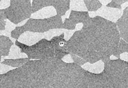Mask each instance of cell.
Returning a JSON list of instances; mask_svg holds the SVG:
<instances>
[{
    "label": "cell",
    "mask_w": 128,
    "mask_h": 88,
    "mask_svg": "<svg viewBox=\"0 0 128 88\" xmlns=\"http://www.w3.org/2000/svg\"><path fill=\"white\" fill-rule=\"evenodd\" d=\"M10 70H12L11 67L6 66V65L3 64L2 63L0 64V74L6 73L7 72L10 71Z\"/></svg>",
    "instance_id": "cell-31"
},
{
    "label": "cell",
    "mask_w": 128,
    "mask_h": 88,
    "mask_svg": "<svg viewBox=\"0 0 128 88\" xmlns=\"http://www.w3.org/2000/svg\"><path fill=\"white\" fill-rule=\"evenodd\" d=\"M24 32H25V31H24L22 26H16L13 30H12L11 32L10 36L13 39H15L16 40H17Z\"/></svg>",
    "instance_id": "cell-24"
},
{
    "label": "cell",
    "mask_w": 128,
    "mask_h": 88,
    "mask_svg": "<svg viewBox=\"0 0 128 88\" xmlns=\"http://www.w3.org/2000/svg\"><path fill=\"white\" fill-rule=\"evenodd\" d=\"M8 56H9V58H14V59H15V58H18V59L25 58L26 55L24 53H22L21 51H20V49L14 44L11 48L10 54Z\"/></svg>",
    "instance_id": "cell-22"
},
{
    "label": "cell",
    "mask_w": 128,
    "mask_h": 88,
    "mask_svg": "<svg viewBox=\"0 0 128 88\" xmlns=\"http://www.w3.org/2000/svg\"><path fill=\"white\" fill-rule=\"evenodd\" d=\"M116 23L120 37L128 43V6L124 9L122 15Z\"/></svg>",
    "instance_id": "cell-11"
},
{
    "label": "cell",
    "mask_w": 128,
    "mask_h": 88,
    "mask_svg": "<svg viewBox=\"0 0 128 88\" xmlns=\"http://www.w3.org/2000/svg\"><path fill=\"white\" fill-rule=\"evenodd\" d=\"M84 71L74 62L62 61L52 74L46 88H75Z\"/></svg>",
    "instance_id": "cell-3"
},
{
    "label": "cell",
    "mask_w": 128,
    "mask_h": 88,
    "mask_svg": "<svg viewBox=\"0 0 128 88\" xmlns=\"http://www.w3.org/2000/svg\"><path fill=\"white\" fill-rule=\"evenodd\" d=\"M30 59L28 57L25 58H20V59H4L2 64L6 66H10L11 67H15V68H17V67H20V66H23L25 64V63L29 61Z\"/></svg>",
    "instance_id": "cell-19"
},
{
    "label": "cell",
    "mask_w": 128,
    "mask_h": 88,
    "mask_svg": "<svg viewBox=\"0 0 128 88\" xmlns=\"http://www.w3.org/2000/svg\"></svg>",
    "instance_id": "cell-39"
},
{
    "label": "cell",
    "mask_w": 128,
    "mask_h": 88,
    "mask_svg": "<svg viewBox=\"0 0 128 88\" xmlns=\"http://www.w3.org/2000/svg\"><path fill=\"white\" fill-rule=\"evenodd\" d=\"M70 55L72 57V60H73V62H74V64H76L81 66V67L83 66V65L87 63V62L84 61V60H83V59H82V58L80 57L77 56V55H74V54H71V53H70Z\"/></svg>",
    "instance_id": "cell-27"
},
{
    "label": "cell",
    "mask_w": 128,
    "mask_h": 88,
    "mask_svg": "<svg viewBox=\"0 0 128 88\" xmlns=\"http://www.w3.org/2000/svg\"><path fill=\"white\" fill-rule=\"evenodd\" d=\"M83 69L84 70L92 72V73H95V74H98L104 71V63L102 61H100L96 63L90 64L86 63L83 65Z\"/></svg>",
    "instance_id": "cell-17"
},
{
    "label": "cell",
    "mask_w": 128,
    "mask_h": 88,
    "mask_svg": "<svg viewBox=\"0 0 128 88\" xmlns=\"http://www.w3.org/2000/svg\"><path fill=\"white\" fill-rule=\"evenodd\" d=\"M90 18L89 13L88 11H71L68 18L72 21V23L76 25L78 23H84Z\"/></svg>",
    "instance_id": "cell-13"
},
{
    "label": "cell",
    "mask_w": 128,
    "mask_h": 88,
    "mask_svg": "<svg viewBox=\"0 0 128 88\" xmlns=\"http://www.w3.org/2000/svg\"><path fill=\"white\" fill-rule=\"evenodd\" d=\"M16 45L22 53H24L30 59L40 60L54 57V50L50 40L43 38L34 45L28 46L24 43L15 40Z\"/></svg>",
    "instance_id": "cell-6"
},
{
    "label": "cell",
    "mask_w": 128,
    "mask_h": 88,
    "mask_svg": "<svg viewBox=\"0 0 128 88\" xmlns=\"http://www.w3.org/2000/svg\"><path fill=\"white\" fill-rule=\"evenodd\" d=\"M54 47V57L57 59L62 60V58L70 53L68 51L67 40L64 38V33H62L60 36L54 37L50 40Z\"/></svg>",
    "instance_id": "cell-9"
},
{
    "label": "cell",
    "mask_w": 128,
    "mask_h": 88,
    "mask_svg": "<svg viewBox=\"0 0 128 88\" xmlns=\"http://www.w3.org/2000/svg\"><path fill=\"white\" fill-rule=\"evenodd\" d=\"M61 61L55 57L30 60L20 67L0 74V88H46Z\"/></svg>",
    "instance_id": "cell-2"
},
{
    "label": "cell",
    "mask_w": 128,
    "mask_h": 88,
    "mask_svg": "<svg viewBox=\"0 0 128 88\" xmlns=\"http://www.w3.org/2000/svg\"><path fill=\"white\" fill-rule=\"evenodd\" d=\"M64 32L65 30H64L62 29H53V30H50L44 33V38L48 40H50L54 37L60 36L62 33H64Z\"/></svg>",
    "instance_id": "cell-23"
},
{
    "label": "cell",
    "mask_w": 128,
    "mask_h": 88,
    "mask_svg": "<svg viewBox=\"0 0 128 88\" xmlns=\"http://www.w3.org/2000/svg\"><path fill=\"white\" fill-rule=\"evenodd\" d=\"M86 9L90 12H96L102 6V3L98 0H84Z\"/></svg>",
    "instance_id": "cell-20"
},
{
    "label": "cell",
    "mask_w": 128,
    "mask_h": 88,
    "mask_svg": "<svg viewBox=\"0 0 128 88\" xmlns=\"http://www.w3.org/2000/svg\"><path fill=\"white\" fill-rule=\"evenodd\" d=\"M62 61H64V62H65L66 63H73V60H72V57H71V55H70V54H68V55L64 57L62 59Z\"/></svg>",
    "instance_id": "cell-33"
},
{
    "label": "cell",
    "mask_w": 128,
    "mask_h": 88,
    "mask_svg": "<svg viewBox=\"0 0 128 88\" xmlns=\"http://www.w3.org/2000/svg\"><path fill=\"white\" fill-rule=\"evenodd\" d=\"M120 39L116 23L96 16L90 18L80 30L74 32L67 41L68 51L87 63L100 61L105 63L111 56L120 59L118 53Z\"/></svg>",
    "instance_id": "cell-1"
},
{
    "label": "cell",
    "mask_w": 128,
    "mask_h": 88,
    "mask_svg": "<svg viewBox=\"0 0 128 88\" xmlns=\"http://www.w3.org/2000/svg\"><path fill=\"white\" fill-rule=\"evenodd\" d=\"M70 8L72 11H86V8L83 0H72L70 1Z\"/></svg>",
    "instance_id": "cell-21"
},
{
    "label": "cell",
    "mask_w": 128,
    "mask_h": 88,
    "mask_svg": "<svg viewBox=\"0 0 128 88\" xmlns=\"http://www.w3.org/2000/svg\"><path fill=\"white\" fill-rule=\"evenodd\" d=\"M120 59L128 62V52H124L120 55Z\"/></svg>",
    "instance_id": "cell-35"
},
{
    "label": "cell",
    "mask_w": 128,
    "mask_h": 88,
    "mask_svg": "<svg viewBox=\"0 0 128 88\" xmlns=\"http://www.w3.org/2000/svg\"><path fill=\"white\" fill-rule=\"evenodd\" d=\"M52 7L59 16H64L70 9V0H53Z\"/></svg>",
    "instance_id": "cell-15"
},
{
    "label": "cell",
    "mask_w": 128,
    "mask_h": 88,
    "mask_svg": "<svg viewBox=\"0 0 128 88\" xmlns=\"http://www.w3.org/2000/svg\"><path fill=\"white\" fill-rule=\"evenodd\" d=\"M76 27V25H74L73 23L72 22V21L68 18H65L64 21L63 23H62V29H64L66 30H74V29Z\"/></svg>",
    "instance_id": "cell-26"
},
{
    "label": "cell",
    "mask_w": 128,
    "mask_h": 88,
    "mask_svg": "<svg viewBox=\"0 0 128 88\" xmlns=\"http://www.w3.org/2000/svg\"><path fill=\"white\" fill-rule=\"evenodd\" d=\"M64 33V38L68 41L69 39H70V37L73 35L74 32L70 30H65Z\"/></svg>",
    "instance_id": "cell-34"
},
{
    "label": "cell",
    "mask_w": 128,
    "mask_h": 88,
    "mask_svg": "<svg viewBox=\"0 0 128 88\" xmlns=\"http://www.w3.org/2000/svg\"><path fill=\"white\" fill-rule=\"evenodd\" d=\"M0 2H1V0H0Z\"/></svg>",
    "instance_id": "cell-38"
},
{
    "label": "cell",
    "mask_w": 128,
    "mask_h": 88,
    "mask_svg": "<svg viewBox=\"0 0 128 88\" xmlns=\"http://www.w3.org/2000/svg\"><path fill=\"white\" fill-rule=\"evenodd\" d=\"M128 52V43L123 39H120L119 41V47H118V55L120 56V54H123L124 52Z\"/></svg>",
    "instance_id": "cell-25"
},
{
    "label": "cell",
    "mask_w": 128,
    "mask_h": 88,
    "mask_svg": "<svg viewBox=\"0 0 128 88\" xmlns=\"http://www.w3.org/2000/svg\"><path fill=\"white\" fill-rule=\"evenodd\" d=\"M14 43L8 37L0 35V54L2 57H7L9 55L12 47Z\"/></svg>",
    "instance_id": "cell-14"
},
{
    "label": "cell",
    "mask_w": 128,
    "mask_h": 88,
    "mask_svg": "<svg viewBox=\"0 0 128 88\" xmlns=\"http://www.w3.org/2000/svg\"><path fill=\"white\" fill-rule=\"evenodd\" d=\"M44 38V33L25 32L18 38V42L25 45L30 46Z\"/></svg>",
    "instance_id": "cell-12"
},
{
    "label": "cell",
    "mask_w": 128,
    "mask_h": 88,
    "mask_svg": "<svg viewBox=\"0 0 128 88\" xmlns=\"http://www.w3.org/2000/svg\"><path fill=\"white\" fill-rule=\"evenodd\" d=\"M56 11L52 6L46 7L42 8L40 10L33 13L31 18L33 19H45L52 17L56 15Z\"/></svg>",
    "instance_id": "cell-16"
},
{
    "label": "cell",
    "mask_w": 128,
    "mask_h": 88,
    "mask_svg": "<svg viewBox=\"0 0 128 88\" xmlns=\"http://www.w3.org/2000/svg\"><path fill=\"white\" fill-rule=\"evenodd\" d=\"M6 22V18L4 14L2 13H0V32L5 30Z\"/></svg>",
    "instance_id": "cell-28"
},
{
    "label": "cell",
    "mask_w": 128,
    "mask_h": 88,
    "mask_svg": "<svg viewBox=\"0 0 128 88\" xmlns=\"http://www.w3.org/2000/svg\"><path fill=\"white\" fill-rule=\"evenodd\" d=\"M1 61H2V55L0 54V64H1Z\"/></svg>",
    "instance_id": "cell-37"
},
{
    "label": "cell",
    "mask_w": 128,
    "mask_h": 88,
    "mask_svg": "<svg viewBox=\"0 0 128 88\" xmlns=\"http://www.w3.org/2000/svg\"><path fill=\"white\" fill-rule=\"evenodd\" d=\"M106 6L108 7V8H114V9H122L121 5H120V4L117 2V0H112V1H111L108 4L106 5Z\"/></svg>",
    "instance_id": "cell-29"
},
{
    "label": "cell",
    "mask_w": 128,
    "mask_h": 88,
    "mask_svg": "<svg viewBox=\"0 0 128 88\" xmlns=\"http://www.w3.org/2000/svg\"><path fill=\"white\" fill-rule=\"evenodd\" d=\"M75 88H104L103 73H92L86 71Z\"/></svg>",
    "instance_id": "cell-8"
},
{
    "label": "cell",
    "mask_w": 128,
    "mask_h": 88,
    "mask_svg": "<svg viewBox=\"0 0 128 88\" xmlns=\"http://www.w3.org/2000/svg\"><path fill=\"white\" fill-rule=\"evenodd\" d=\"M15 28V25H14L13 23H12V22H10V21H6V30H7V32H6V34L7 35H10V33L11 32L12 30H13Z\"/></svg>",
    "instance_id": "cell-30"
},
{
    "label": "cell",
    "mask_w": 128,
    "mask_h": 88,
    "mask_svg": "<svg viewBox=\"0 0 128 88\" xmlns=\"http://www.w3.org/2000/svg\"><path fill=\"white\" fill-rule=\"evenodd\" d=\"M103 72L107 88H128V62L120 59L104 63Z\"/></svg>",
    "instance_id": "cell-4"
},
{
    "label": "cell",
    "mask_w": 128,
    "mask_h": 88,
    "mask_svg": "<svg viewBox=\"0 0 128 88\" xmlns=\"http://www.w3.org/2000/svg\"><path fill=\"white\" fill-rule=\"evenodd\" d=\"M30 0H10V5L6 9H0V13L4 14L6 20L14 25L31 17L32 3Z\"/></svg>",
    "instance_id": "cell-5"
},
{
    "label": "cell",
    "mask_w": 128,
    "mask_h": 88,
    "mask_svg": "<svg viewBox=\"0 0 128 88\" xmlns=\"http://www.w3.org/2000/svg\"><path fill=\"white\" fill-rule=\"evenodd\" d=\"M53 0H33L32 3V14L42 8L52 6Z\"/></svg>",
    "instance_id": "cell-18"
},
{
    "label": "cell",
    "mask_w": 128,
    "mask_h": 88,
    "mask_svg": "<svg viewBox=\"0 0 128 88\" xmlns=\"http://www.w3.org/2000/svg\"><path fill=\"white\" fill-rule=\"evenodd\" d=\"M122 9H114L107 7L106 6H102L100 9L95 12V16H98L108 21L116 23L117 21L122 15Z\"/></svg>",
    "instance_id": "cell-10"
},
{
    "label": "cell",
    "mask_w": 128,
    "mask_h": 88,
    "mask_svg": "<svg viewBox=\"0 0 128 88\" xmlns=\"http://www.w3.org/2000/svg\"><path fill=\"white\" fill-rule=\"evenodd\" d=\"M10 5V1H1L0 2V9H6Z\"/></svg>",
    "instance_id": "cell-32"
},
{
    "label": "cell",
    "mask_w": 128,
    "mask_h": 88,
    "mask_svg": "<svg viewBox=\"0 0 128 88\" xmlns=\"http://www.w3.org/2000/svg\"><path fill=\"white\" fill-rule=\"evenodd\" d=\"M62 20L61 16H56L45 19L30 18L22 25L25 32L44 33L53 29H62Z\"/></svg>",
    "instance_id": "cell-7"
},
{
    "label": "cell",
    "mask_w": 128,
    "mask_h": 88,
    "mask_svg": "<svg viewBox=\"0 0 128 88\" xmlns=\"http://www.w3.org/2000/svg\"><path fill=\"white\" fill-rule=\"evenodd\" d=\"M111 1H110V0H108V1H104V0H102V1H100V2L101 3H102V4H104V5H107V4H108V3L110 2Z\"/></svg>",
    "instance_id": "cell-36"
}]
</instances>
